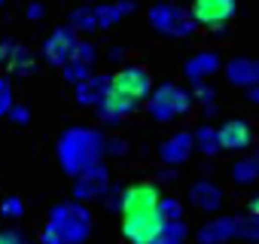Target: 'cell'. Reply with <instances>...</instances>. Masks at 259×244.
<instances>
[{"instance_id": "32", "label": "cell", "mask_w": 259, "mask_h": 244, "mask_svg": "<svg viewBox=\"0 0 259 244\" xmlns=\"http://www.w3.org/2000/svg\"><path fill=\"white\" fill-rule=\"evenodd\" d=\"M0 244H28L19 229H0Z\"/></svg>"}, {"instance_id": "14", "label": "cell", "mask_w": 259, "mask_h": 244, "mask_svg": "<svg viewBox=\"0 0 259 244\" xmlns=\"http://www.w3.org/2000/svg\"><path fill=\"white\" fill-rule=\"evenodd\" d=\"M238 238V217H217L198 229V244H226Z\"/></svg>"}, {"instance_id": "11", "label": "cell", "mask_w": 259, "mask_h": 244, "mask_svg": "<svg viewBox=\"0 0 259 244\" xmlns=\"http://www.w3.org/2000/svg\"><path fill=\"white\" fill-rule=\"evenodd\" d=\"M138 107H141V101H135V98H128V95L110 89L107 98H104L95 110H98V119H101V122H122L125 116H132Z\"/></svg>"}, {"instance_id": "17", "label": "cell", "mask_w": 259, "mask_h": 244, "mask_svg": "<svg viewBox=\"0 0 259 244\" xmlns=\"http://www.w3.org/2000/svg\"><path fill=\"white\" fill-rule=\"evenodd\" d=\"M226 79L232 86H244V89L259 86V58H232L226 64Z\"/></svg>"}, {"instance_id": "4", "label": "cell", "mask_w": 259, "mask_h": 244, "mask_svg": "<svg viewBox=\"0 0 259 244\" xmlns=\"http://www.w3.org/2000/svg\"><path fill=\"white\" fill-rule=\"evenodd\" d=\"M150 25H153V31H159L165 37H177V40H183L195 31L192 13L177 4H168V0H162V4H156L150 10Z\"/></svg>"}, {"instance_id": "8", "label": "cell", "mask_w": 259, "mask_h": 244, "mask_svg": "<svg viewBox=\"0 0 259 244\" xmlns=\"http://www.w3.org/2000/svg\"><path fill=\"white\" fill-rule=\"evenodd\" d=\"M76 46H79V34H76L70 25L55 28V31L46 37V43H43V58H46L49 64H55V67H64L67 61H73Z\"/></svg>"}, {"instance_id": "19", "label": "cell", "mask_w": 259, "mask_h": 244, "mask_svg": "<svg viewBox=\"0 0 259 244\" xmlns=\"http://www.w3.org/2000/svg\"><path fill=\"white\" fill-rule=\"evenodd\" d=\"M135 13V4L132 0H116V4H95V22H98V31L101 28H113L122 16Z\"/></svg>"}, {"instance_id": "40", "label": "cell", "mask_w": 259, "mask_h": 244, "mask_svg": "<svg viewBox=\"0 0 259 244\" xmlns=\"http://www.w3.org/2000/svg\"><path fill=\"white\" fill-rule=\"evenodd\" d=\"M256 162H259V150H256Z\"/></svg>"}, {"instance_id": "20", "label": "cell", "mask_w": 259, "mask_h": 244, "mask_svg": "<svg viewBox=\"0 0 259 244\" xmlns=\"http://www.w3.org/2000/svg\"><path fill=\"white\" fill-rule=\"evenodd\" d=\"M195 150H198L201 156H217V153L223 150V144H220V129L201 126V129L195 132Z\"/></svg>"}, {"instance_id": "31", "label": "cell", "mask_w": 259, "mask_h": 244, "mask_svg": "<svg viewBox=\"0 0 259 244\" xmlns=\"http://www.w3.org/2000/svg\"><path fill=\"white\" fill-rule=\"evenodd\" d=\"M192 98H195L198 104H204V107H213V89H210L207 83H198L195 92H192Z\"/></svg>"}, {"instance_id": "33", "label": "cell", "mask_w": 259, "mask_h": 244, "mask_svg": "<svg viewBox=\"0 0 259 244\" xmlns=\"http://www.w3.org/2000/svg\"><path fill=\"white\" fill-rule=\"evenodd\" d=\"M10 119L16 122V126H28V122H31V113H28V107H22V104H16V107L10 110Z\"/></svg>"}, {"instance_id": "26", "label": "cell", "mask_w": 259, "mask_h": 244, "mask_svg": "<svg viewBox=\"0 0 259 244\" xmlns=\"http://www.w3.org/2000/svg\"><path fill=\"white\" fill-rule=\"evenodd\" d=\"M238 238L247 244H259V217H238Z\"/></svg>"}, {"instance_id": "21", "label": "cell", "mask_w": 259, "mask_h": 244, "mask_svg": "<svg viewBox=\"0 0 259 244\" xmlns=\"http://www.w3.org/2000/svg\"><path fill=\"white\" fill-rule=\"evenodd\" d=\"M67 25H70L76 34H92V31H98V22H95V4H92V7H76V10L67 16Z\"/></svg>"}, {"instance_id": "29", "label": "cell", "mask_w": 259, "mask_h": 244, "mask_svg": "<svg viewBox=\"0 0 259 244\" xmlns=\"http://www.w3.org/2000/svg\"><path fill=\"white\" fill-rule=\"evenodd\" d=\"M95 58H98V52H95V43H89V40H79V46H76V52H73V61H82V64H95Z\"/></svg>"}, {"instance_id": "12", "label": "cell", "mask_w": 259, "mask_h": 244, "mask_svg": "<svg viewBox=\"0 0 259 244\" xmlns=\"http://www.w3.org/2000/svg\"><path fill=\"white\" fill-rule=\"evenodd\" d=\"M192 153H195V132H177L159 147V159L165 165H183Z\"/></svg>"}, {"instance_id": "15", "label": "cell", "mask_w": 259, "mask_h": 244, "mask_svg": "<svg viewBox=\"0 0 259 244\" xmlns=\"http://www.w3.org/2000/svg\"><path fill=\"white\" fill-rule=\"evenodd\" d=\"M110 89H113V76H107V73H92L85 83L76 86V104H82V107H98V104L107 98Z\"/></svg>"}, {"instance_id": "30", "label": "cell", "mask_w": 259, "mask_h": 244, "mask_svg": "<svg viewBox=\"0 0 259 244\" xmlns=\"http://www.w3.org/2000/svg\"><path fill=\"white\" fill-rule=\"evenodd\" d=\"M16 104H13V89H10V83L4 79V76H0V116H4V113H10Z\"/></svg>"}, {"instance_id": "24", "label": "cell", "mask_w": 259, "mask_h": 244, "mask_svg": "<svg viewBox=\"0 0 259 244\" xmlns=\"http://www.w3.org/2000/svg\"><path fill=\"white\" fill-rule=\"evenodd\" d=\"M186 235H189V229H186L183 220H180V223H165V229H162V235L156 238V244H183Z\"/></svg>"}, {"instance_id": "6", "label": "cell", "mask_w": 259, "mask_h": 244, "mask_svg": "<svg viewBox=\"0 0 259 244\" xmlns=\"http://www.w3.org/2000/svg\"><path fill=\"white\" fill-rule=\"evenodd\" d=\"M113 89L128 95V98H135V101H144L153 95V76L141 64H125L113 73Z\"/></svg>"}, {"instance_id": "7", "label": "cell", "mask_w": 259, "mask_h": 244, "mask_svg": "<svg viewBox=\"0 0 259 244\" xmlns=\"http://www.w3.org/2000/svg\"><path fill=\"white\" fill-rule=\"evenodd\" d=\"M189 13H192L195 25L217 31V28H223L226 22H232V19H235L238 4H235V0H192Z\"/></svg>"}, {"instance_id": "27", "label": "cell", "mask_w": 259, "mask_h": 244, "mask_svg": "<svg viewBox=\"0 0 259 244\" xmlns=\"http://www.w3.org/2000/svg\"><path fill=\"white\" fill-rule=\"evenodd\" d=\"M61 73H64V79H67V83L79 86V83H85V79L92 76V67H89V64H82V61H67V64L61 67Z\"/></svg>"}, {"instance_id": "39", "label": "cell", "mask_w": 259, "mask_h": 244, "mask_svg": "<svg viewBox=\"0 0 259 244\" xmlns=\"http://www.w3.org/2000/svg\"><path fill=\"white\" fill-rule=\"evenodd\" d=\"M79 7H92V0H79Z\"/></svg>"}, {"instance_id": "13", "label": "cell", "mask_w": 259, "mask_h": 244, "mask_svg": "<svg viewBox=\"0 0 259 244\" xmlns=\"http://www.w3.org/2000/svg\"><path fill=\"white\" fill-rule=\"evenodd\" d=\"M223 189L213 183V180H198V183H192L189 186V205L195 208V211H201V214H213V211H220L223 208Z\"/></svg>"}, {"instance_id": "1", "label": "cell", "mask_w": 259, "mask_h": 244, "mask_svg": "<svg viewBox=\"0 0 259 244\" xmlns=\"http://www.w3.org/2000/svg\"><path fill=\"white\" fill-rule=\"evenodd\" d=\"M104 153H107V138H101L92 129H70L58 141V159L70 177H79L92 165H101Z\"/></svg>"}, {"instance_id": "34", "label": "cell", "mask_w": 259, "mask_h": 244, "mask_svg": "<svg viewBox=\"0 0 259 244\" xmlns=\"http://www.w3.org/2000/svg\"><path fill=\"white\" fill-rule=\"evenodd\" d=\"M107 153H113V156H125V153H128V144H125L122 138H110V141H107Z\"/></svg>"}, {"instance_id": "28", "label": "cell", "mask_w": 259, "mask_h": 244, "mask_svg": "<svg viewBox=\"0 0 259 244\" xmlns=\"http://www.w3.org/2000/svg\"><path fill=\"white\" fill-rule=\"evenodd\" d=\"M0 214H4L7 220H19V217L25 214V201H22L19 195H7L4 205H0Z\"/></svg>"}, {"instance_id": "16", "label": "cell", "mask_w": 259, "mask_h": 244, "mask_svg": "<svg viewBox=\"0 0 259 244\" xmlns=\"http://www.w3.org/2000/svg\"><path fill=\"white\" fill-rule=\"evenodd\" d=\"M220 144L223 150H232V153H241L253 144V129L247 126L244 119H229L226 126L220 129Z\"/></svg>"}, {"instance_id": "35", "label": "cell", "mask_w": 259, "mask_h": 244, "mask_svg": "<svg viewBox=\"0 0 259 244\" xmlns=\"http://www.w3.org/2000/svg\"><path fill=\"white\" fill-rule=\"evenodd\" d=\"M43 16H46V7H43V4H31V7H28V19H31V22H40Z\"/></svg>"}, {"instance_id": "36", "label": "cell", "mask_w": 259, "mask_h": 244, "mask_svg": "<svg viewBox=\"0 0 259 244\" xmlns=\"http://www.w3.org/2000/svg\"><path fill=\"white\" fill-rule=\"evenodd\" d=\"M247 101H250V104H259V86L247 89Z\"/></svg>"}, {"instance_id": "22", "label": "cell", "mask_w": 259, "mask_h": 244, "mask_svg": "<svg viewBox=\"0 0 259 244\" xmlns=\"http://www.w3.org/2000/svg\"><path fill=\"white\" fill-rule=\"evenodd\" d=\"M7 67H10L13 73H19V76H28V73L34 70V55H31L22 43H13L10 58H7Z\"/></svg>"}, {"instance_id": "18", "label": "cell", "mask_w": 259, "mask_h": 244, "mask_svg": "<svg viewBox=\"0 0 259 244\" xmlns=\"http://www.w3.org/2000/svg\"><path fill=\"white\" fill-rule=\"evenodd\" d=\"M220 70V58L213 55V52H198V55H192V58H186V64H183V73H186V79L189 83H207V76H213Z\"/></svg>"}, {"instance_id": "9", "label": "cell", "mask_w": 259, "mask_h": 244, "mask_svg": "<svg viewBox=\"0 0 259 244\" xmlns=\"http://www.w3.org/2000/svg\"><path fill=\"white\" fill-rule=\"evenodd\" d=\"M159 201H162V192L156 183H132L122 189V217L159 211Z\"/></svg>"}, {"instance_id": "41", "label": "cell", "mask_w": 259, "mask_h": 244, "mask_svg": "<svg viewBox=\"0 0 259 244\" xmlns=\"http://www.w3.org/2000/svg\"><path fill=\"white\" fill-rule=\"evenodd\" d=\"M0 7H4V0H0Z\"/></svg>"}, {"instance_id": "3", "label": "cell", "mask_w": 259, "mask_h": 244, "mask_svg": "<svg viewBox=\"0 0 259 244\" xmlns=\"http://www.w3.org/2000/svg\"><path fill=\"white\" fill-rule=\"evenodd\" d=\"M192 92L174 86V83H165L159 89H153V95L147 98V113L156 119V122H171V119H180L192 110Z\"/></svg>"}, {"instance_id": "25", "label": "cell", "mask_w": 259, "mask_h": 244, "mask_svg": "<svg viewBox=\"0 0 259 244\" xmlns=\"http://www.w3.org/2000/svg\"><path fill=\"white\" fill-rule=\"evenodd\" d=\"M159 217H162L165 223H180V220H183V205H180L174 195H162V201H159Z\"/></svg>"}, {"instance_id": "37", "label": "cell", "mask_w": 259, "mask_h": 244, "mask_svg": "<svg viewBox=\"0 0 259 244\" xmlns=\"http://www.w3.org/2000/svg\"><path fill=\"white\" fill-rule=\"evenodd\" d=\"M107 58H110V61H122V49H119V46H116V49H110V55H107Z\"/></svg>"}, {"instance_id": "38", "label": "cell", "mask_w": 259, "mask_h": 244, "mask_svg": "<svg viewBox=\"0 0 259 244\" xmlns=\"http://www.w3.org/2000/svg\"><path fill=\"white\" fill-rule=\"evenodd\" d=\"M250 214H253V217H259V195L250 201Z\"/></svg>"}, {"instance_id": "10", "label": "cell", "mask_w": 259, "mask_h": 244, "mask_svg": "<svg viewBox=\"0 0 259 244\" xmlns=\"http://www.w3.org/2000/svg\"><path fill=\"white\" fill-rule=\"evenodd\" d=\"M110 192V174L104 165H92L89 171H82L76 180H73V201H92V198H101Z\"/></svg>"}, {"instance_id": "2", "label": "cell", "mask_w": 259, "mask_h": 244, "mask_svg": "<svg viewBox=\"0 0 259 244\" xmlns=\"http://www.w3.org/2000/svg\"><path fill=\"white\" fill-rule=\"evenodd\" d=\"M92 235V214L79 201H64L49 211L40 244H82Z\"/></svg>"}, {"instance_id": "5", "label": "cell", "mask_w": 259, "mask_h": 244, "mask_svg": "<svg viewBox=\"0 0 259 244\" xmlns=\"http://www.w3.org/2000/svg\"><path fill=\"white\" fill-rule=\"evenodd\" d=\"M162 229H165V220L159 217V211L122 217V238L128 244H156V238L162 235Z\"/></svg>"}, {"instance_id": "23", "label": "cell", "mask_w": 259, "mask_h": 244, "mask_svg": "<svg viewBox=\"0 0 259 244\" xmlns=\"http://www.w3.org/2000/svg\"><path fill=\"white\" fill-rule=\"evenodd\" d=\"M232 177H235V183H253L256 177H259V162H256V156L253 159H238L235 165H232Z\"/></svg>"}]
</instances>
